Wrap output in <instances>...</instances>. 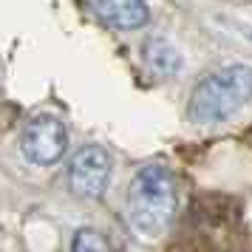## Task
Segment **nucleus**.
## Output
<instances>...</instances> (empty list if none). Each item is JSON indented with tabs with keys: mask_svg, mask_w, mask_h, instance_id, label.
<instances>
[{
	"mask_svg": "<svg viewBox=\"0 0 252 252\" xmlns=\"http://www.w3.org/2000/svg\"><path fill=\"white\" fill-rule=\"evenodd\" d=\"M142 60H145V65H148L153 74H159V77H173V74H179V68H182V54H179V48L173 46L170 40H161V37H150L148 43H145Z\"/></svg>",
	"mask_w": 252,
	"mask_h": 252,
	"instance_id": "obj_6",
	"label": "nucleus"
},
{
	"mask_svg": "<svg viewBox=\"0 0 252 252\" xmlns=\"http://www.w3.org/2000/svg\"><path fill=\"white\" fill-rule=\"evenodd\" d=\"M71 252H116L111 247V241L105 238L99 229H91V227H82L74 241H71Z\"/></svg>",
	"mask_w": 252,
	"mask_h": 252,
	"instance_id": "obj_7",
	"label": "nucleus"
},
{
	"mask_svg": "<svg viewBox=\"0 0 252 252\" xmlns=\"http://www.w3.org/2000/svg\"><path fill=\"white\" fill-rule=\"evenodd\" d=\"M88 3L102 23L122 32L142 29L150 20V9L145 0H88Z\"/></svg>",
	"mask_w": 252,
	"mask_h": 252,
	"instance_id": "obj_5",
	"label": "nucleus"
},
{
	"mask_svg": "<svg viewBox=\"0 0 252 252\" xmlns=\"http://www.w3.org/2000/svg\"><path fill=\"white\" fill-rule=\"evenodd\" d=\"M252 99V68L244 63L216 68L195 82L187 116L195 125H216L229 116H235Z\"/></svg>",
	"mask_w": 252,
	"mask_h": 252,
	"instance_id": "obj_2",
	"label": "nucleus"
},
{
	"mask_svg": "<svg viewBox=\"0 0 252 252\" xmlns=\"http://www.w3.org/2000/svg\"><path fill=\"white\" fill-rule=\"evenodd\" d=\"M111 182V156L99 145H85L68 164V187L80 198H99Z\"/></svg>",
	"mask_w": 252,
	"mask_h": 252,
	"instance_id": "obj_4",
	"label": "nucleus"
},
{
	"mask_svg": "<svg viewBox=\"0 0 252 252\" xmlns=\"http://www.w3.org/2000/svg\"><path fill=\"white\" fill-rule=\"evenodd\" d=\"M176 179L164 164H148L127 190V218L142 238H161L176 218Z\"/></svg>",
	"mask_w": 252,
	"mask_h": 252,
	"instance_id": "obj_1",
	"label": "nucleus"
},
{
	"mask_svg": "<svg viewBox=\"0 0 252 252\" xmlns=\"http://www.w3.org/2000/svg\"><path fill=\"white\" fill-rule=\"evenodd\" d=\"M20 150L32 164L40 167L57 164L68 150V130L63 119L51 114H37L34 119H29L20 136Z\"/></svg>",
	"mask_w": 252,
	"mask_h": 252,
	"instance_id": "obj_3",
	"label": "nucleus"
}]
</instances>
